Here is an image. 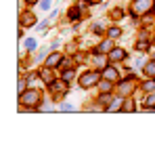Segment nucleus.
Returning <instances> with one entry per match:
<instances>
[{"label":"nucleus","mask_w":155,"mask_h":147,"mask_svg":"<svg viewBox=\"0 0 155 147\" xmlns=\"http://www.w3.org/2000/svg\"><path fill=\"white\" fill-rule=\"evenodd\" d=\"M153 9V0H132V6H130V13L132 17H138V15H145Z\"/></svg>","instance_id":"1"},{"label":"nucleus","mask_w":155,"mask_h":147,"mask_svg":"<svg viewBox=\"0 0 155 147\" xmlns=\"http://www.w3.org/2000/svg\"><path fill=\"white\" fill-rule=\"evenodd\" d=\"M40 97H42V95H40V91H25V93H21V95H19V101H21L25 107H34V105L40 101Z\"/></svg>","instance_id":"2"},{"label":"nucleus","mask_w":155,"mask_h":147,"mask_svg":"<svg viewBox=\"0 0 155 147\" xmlns=\"http://www.w3.org/2000/svg\"><path fill=\"white\" fill-rule=\"evenodd\" d=\"M101 82V76L97 72H86L80 76V86L82 88H90V86H94V84H99Z\"/></svg>","instance_id":"3"},{"label":"nucleus","mask_w":155,"mask_h":147,"mask_svg":"<svg viewBox=\"0 0 155 147\" xmlns=\"http://www.w3.org/2000/svg\"><path fill=\"white\" fill-rule=\"evenodd\" d=\"M48 86H51L52 93H54V95H59V97H63V95H65V91H67V84H65V80H63V78H61V82H57V80H54L52 84H48Z\"/></svg>","instance_id":"4"},{"label":"nucleus","mask_w":155,"mask_h":147,"mask_svg":"<svg viewBox=\"0 0 155 147\" xmlns=\"http://www.w3.org/2000/svg\"><path fill=\"white\" fill-rule=\"evenodd\" d=\"M103 78L105 80H111V82H117V80H120V74H117V70H115L113 65H109V67L103 70Z\"/></svg>","instance_id":"5"},{"label":"nucleus","mask_w":155,"mask_h":147,"mask_svg":"<svg viewBox=\"0 0 155 147\" xmlns=\"http://www.w3.org/2000/svg\"><path fill=\"white\" fill-rule=\"evenodd\" d=\"M107 57H109V61H115V63H117V61H124V59H126V50H124V49H117V46H115V49L111 50Z\"/></svg>","instance_id":"6"},{"label":"nucleus","mask_w":155,"mask_h":147,"mask_svg":"<svg viewBox=\"0 0 155 147\" xmlns=\"http://www.w3.org/2000/svg\"><path fill=\"white\" fill-rule=\"evenodd\" d=\"M59 63H63V57H61V53H52V55H48V59L44 61V65H48V67H57Z\"/></svg>","instance_id":"7"},{"label":"nucleus","mask_w":155,"mask_h":147,"mask_svg":"<svg viewBox=\"0 0 155 147\" xmlns=\"http://www.w3.org/2000/svg\"><path fill=\"white\" fill-rule=\"evenodd\" d=\"M40 78L46 82V84H52L54 82V76H52V67L44 65V70H40Z\"/></svg>","instance_id":"8"},{"label":"nucleus","mask_w":155,"mask_h":147,"mask_svg":"<svg viewBox=\"0 0 155 147\" xmlns=\"http://www.w3.org/2000/svg\"><path fill=\"white\" fill-rule=\"evenodd\" d=\"M115 49L113 46V38H109V40H103L101 44H99V53H105V55H109L111 50Z\"/></svg>","instance_id":"9"},{"label":"nucleus","mask_w":155,"mask_h":147,"mask_svg":"<svg viewBox=\"0 0 155 147\" xmlns=\"http://www.w3.org/2000/svg\"><path fill=\"white\" fill-rule=\"evenodd\" d=\"M34 23H36V17H34L31 13H21V25H25V27H31Z\"/></svg>","instance_id":"10"},{"label":"nucleus","mask_w":155,"mask_h":147,"mask_svg":"<svg viewBox=\"0 0 155 147\" xmlns=\"http://www.w3.org/2000/svg\"><path fill=\"white\" fill-rule=\"evenodd\" d=\"M134 91V80H128V82H122L120 84V93L122 95H130Z\"/></svg>","instance_id":"11"},{"label":"nucleus","mask_w":155,"mask_h":147,"mask_svg":"<svg viewBox=\"0 0 155 147\" xmlns=\"http://www.w3.org/2000/svg\"><path fill=\"white\" fill-rule=\"evenodd\" d=\"M155 23V15L149 11V13H145V17H143V25L145 27H149V25H153Z\"/></svg>","instance_id":"12"},{"label":"nucleus","mask_w":155,"mask_h":147,"mask_svg":"<svg viewBox=\"0 0 155 147\" xmlns=\"http://www.w3.org/2000/svg\"><path fill=\"white\" fill-rule=\"evenodd\" d=\"M145 74L151 76V78H155V61H149V63L145 65Z\"/></svg>","instance_id":"13"},{"label":"nucleus","mask_w":155,"mask_h":147,"mask_svg":"<svg viewBox=\"0 0 155 147\" xmlns=\"http://www.w3.org/2000/svg\"><path fill=\"white\" fill-rule=\"evenodd\" d=\"M99 91H101V93H109V91H111V80L99 82Z\"/></svg>","instance_id":"14"},{"label":"nucleus","mask_w":155,"mask_h":147,"mask_svg":"<svg viewBox=\"0 0 155 147\" xmlns=\"http://www.w3.org/2000/svg\"><path fill=\"white\" fill-rule=\"evenodd\" d=\"M122 111H134V101H132V99H124Z\"/></svg>","instance_id":"15"},{"label":"nucleus","mask_w":155,"mask_h":147,"mask_svg":"<svg viewBox=\"0 0 155 147\" xmlns=\"http://www.w3.org/2000/svg\"><path fill=\"white\" fill-rule=\"evenodd\" d=\"M80 17H82V15H80V9H78V6H71V9H69V19H71V21H78Z\"/></svg>","instance_id":"16"},{"label":"nucleus","mask_w":155,"mask_h":147,"mask_svg":"<svg viewBox=\"0 0 155 147\" xmlns=\"http://www.w3.org/2000/svg\"><path fill=\"white\" fill-rule=\"evenodd\" d=\"M143 91H145V93H155V78L143 84Z\"/></svg>","instance_id":"17"},{"label":"nucleus","mask_w":155,"mask_h":147,"mask_svg":"<svg viewBox=\"0 0 155 147\" xmlns=\"http://www.w3.org/2000/svg\"><path fill=\"white\" fill-rule=\"evenodd\" d=\"M136 50H138V53L149 50V42H147V40H138V42H136Z\"/></svg>","instance_id":"18"},{"label":"nucleus","mask_w":155,"mask_h":147,"mask_svg":"<svg viewBox=\"0 0 155 147\" xmlns=\"http://www.w3.org/2000/svg\"><path fill=\"white\" fill-rule=\"evenodd\" d=\"M122 101H124V99H113V101L107 105V111H115V109L120 107V103H122Z\"/></svg>","instance_id":"19"},{"label":"nucleus","mask_w":155,"mask_h":147,"mask_svg":"<svg viewBox=\"0 0 155 147\" xmlns=\"http://www.w3.org/2000/svg\"><path fill=\"white\" fill-rule=\"evenodd\" d=\"M107 32H109V38H120L122 36V29L120 27H109Z\"/></svg>","instance_id":"20"},{"label":"nucleus","mask_w":155,"mask_h":147,"mask_svg":"<svg viewBox=\"0 0 155 147\" xmlns=\"http://www.w3.org/2000/svg\"><path fill=\"white\" fill-rule=\"evenodd\" d=\"M145 105H147V109H151L155 105V93H151L149 97H147V101H145Z\"/></svg>","instance_id":"21"},{"label":"nucleus","mask_w":155,"mask_h":147,"mask_svg":"<svg viewBox=\"0 0 155 147\" xmlns=\"http://www.w3.org/2000/svg\"><path fill=\"white\" fill-rule=\"evenodd\" d=\"M74 76H76V72H74V70H65V72H63V76H61V78H63V80H65V82H67V80H71V78H74Z\"/></svg>","instance_id":"22"},{"label":"nucleus","mask_w":155,"mask_h":147,"mask_svg":"<svg viewBox=\"0 0 155 147\" xmlns=\"http://www.w3.org/2000/svg\"><path fill=\"white\" fill-rule=\"evenodd\" d=\"M111 17H113V19H122V17H124V11H122V9H113V11H111Z\"/></svg>","instance_id":"23"},{"label":"nucleus","mask_w":155,"mask_h":147,"mask_svg":"<svg viewBox=\"0 0 155 147\" xmlns=\"http://www.w3.org/2000/svg\"><path fill=\"white\" fill-rule=\"evenodd\" d=\"M25 46H27L29 50L36 49V40H34V38H27V40H25Z\"/></svg>","instance_id":"24"},{"label":"nucleus","mask_w":155,"mask_h":147,"mask_svg":"<svg viewBox=\"0 0 155 147\" xmlns=\"http://www.w3.org/2000/svg\"><path fill=\"white\" fill-rule=\"evenodd\" d=\"M105 55V53H103ZM103 55H94V61H97V63H99V67H103V63H105V57Z\"/></svg>","instance_id":"25"},{"label":"nucleus","mask_w":155,"mask_h":147,"mask_svg":"<svg viewBox=\"0 0 155 147\" xmlns=\"http://www.w3.org/2000/svg\"><path fill=\"white\" fill-rule=\"evenodd\" d=\"M92 32H94V34H103V25L94 23V25H92Z\"/></svg>","instance_id":"26"},{"label":"nucleus","mask_w":155,"mask_h":147,"mask_svg":"<svg viewBox=\"0 0 155 147\" xmlns=\"http://www.w3.org/2000/svg\"><path fill=\"white\" fill-rule=\"evenodd\" d=\"M40 9H42V11H48V9H51V2H48V0H42V2H40Z\"/></svg>","instance_id":"27"},{"label":"nucleus","mask_w":155,"mask_h":147,"mask_svg":"<svg viewBox=\"0 0 155 147\" xmlns=\"http://www.w3.org/2000/svg\"><path fill=\"white\" fill-rule=\"evenodd\" d=\"M25 80H23V78H21V80H19V95H21V93H25Z\"/></svg>","instance_id":"28"},{"label":"nucleus","mask_w":155,"mask_h":147,"mask_svg":"<svg viewBox=\"0 0 155 147\" xmlns=\"http://www.w3.org/2000/svg\"><path fill=\"white\" fill-rule=\"evenodd\" d=\"M61 109H63V111H74V105H69V103H63V105H61Z\"/></svg>","instance_id":"29"},{"label":"nucleus","mask_w":155,"mask_h":147,"mask_svg":"<svg viewBox=\"0 0 155 147\" xmlns=\"http://www.w3.org/2000/svg\"><path fill=\"white\" fill-rule=\"evenodd\" d=\"M86 2H90V4H99V2H103V0H86Z\"/></svg>","instance_id":"30"},{"label":"nucleus","mask_w":155,"mask_h":147,"mask_svg":"<svg viewBox=\"0 0 155 147\" xmlns=\"http://www.w3.org/2000/svg\"><path fill=\"white\" fill-rule=\"evenodd\" d=\"M27 4H36V2H38V0H25Z\"/></svg>","instance_id":"31"}]
</instances>
